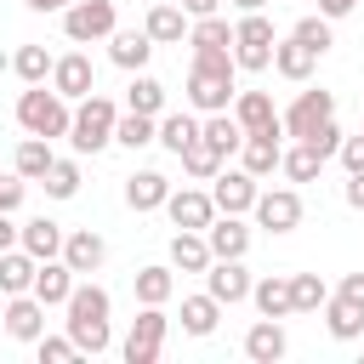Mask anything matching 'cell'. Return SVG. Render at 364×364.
<instances>
[{
    "label": "cell",
    "mask_w": 364,
    "mask_h": 364,
    "mask_svg": "<svg viewBox=\"0 0 364 364\" xmlns=\"http://www.w3.org/2000/svg\"><path fill=\"white\" fill-rule=\"evenodd\" d=\"M63 307H68V341H74L80 353H91V358H97V353H108V341H114V336H108V307H114V301H108V290H102V284H80V279H74V290H68V301H63Z\"/></svg>",
    "instance_id": "cell-2"
},
{
    "label": "cell",
    "mask_w": 364,
    "mask_h": 364,
    "mask_svg": "<svg viewBox=\"0 0 364 364\" xmlns=\"http://www.w3.org/2000/svg\"><path fill=\"white\" fill-rule=\"evenodd\" d=\"M205 245H210V256H245V250H250V228L222 210V216L205 222Z\"/></svg>",
    "instance_id": "cell-19"
},
{
    "label": "cell",
    "mask_w": 364,
    "mask_h": 364,
    "mask_svg": "<svg viewBox=\"0 0 364 364\" xmlns=\"http://www.w3.org/2000/svg\"><path fill=\"white\" fill-rule=\"evenodd\" d=\"M233 51L228 46H193V68H188V102L199 114H216L233 102Z\"/></svg>",
    "instance_id": "cell-1"
},
{
    "label": "cell",
    "mask_w": 364,
    "mask_h": 364,
    "mask_svg": "<svg viewBox=\"0 0 364 364\" xmlns=\"http://www.w3.org/2000/svg\"><path fill=\"white\" fill-rule=\"evenodd\" d=\"M23 6H28V11H63L68 0H23Z\"/></svg>",
    "instance_id": "cell-52"
},
{
    "label": "cell",
    "mask_w": 364,
    "mask_h": 364,
    "mask_svg": "<svg viewBox=\"0 0 364 364\" xmlns=\"http://www.w3.org/2000/svg\"><path fill=\"white\" fill-rule=\"evenodd\" d=\"M17 245H23L34 262H51V256H63V228H57L51 216H34V222L17 228Z\"/></svg>",
    "instance_id": "cell-21"
},
{
    "label": "cell",
    "mask_w": 364,
    "mask_h": 364,
    "mask_svg": "<svg viewBox=\"0 0 364 364\" xmlns=\"http://www.w3.org/2000/svg\"><path fill=\"white\" fill-rule=\"evenodd\" d=\"M256 176L250 171H216L210 176V199H216V210H228V216H245L250 205H256Z\"/></svg>",
    "instance_id": "cell-12"
},
{
    "label": "cell",
    "mask_w": 364,
    "mask_h": 364,
    "mask_svg": "<svg viewBox=\"0 0 364 364\" xmlns=\"http://www.w3.org/2000/svg\"><path fill=\"white\" fill-rule=\"evenodd\" d=\"M34 347H40V364H74V358H80V347H74L68 336H46V330H40Z\"/></svg>",
    "instance_id": "cell-43"
},
{
    "label": "cell",
    "mask_w": 364,
    "mask_h": 364,
    "mask_svg": "<svg viewBox=\"0 0 364 364\" xmlns=\"http://www.w3.org/2000/svg\"><path fill=\"white\" fill-rule=\"evenodd\" d=\"M51 63H57V57H51L46 46H17V51H11V74H17L23 85H46V80H51Z\"/></svg>",
    "instance_id": "cell-31"
},
{
    "label": "cell",
    "mask_w": 364,
    "mask_h": 364,
    "mask_svg": "<svg viewBox=\"0 0 364 364\" xmlns=\"http://www.w3.org/2000/svg\"><path fill=\"white\" fill-rule=\"evenodd\" d=\"M216 318H222V301H216L210 290L182 301V330H188V336H210V330H216Z\"/></svg>",
    "instance_id": "cell-34"
},
{
    "label": "cell",
    "mask_w": 364,
    "mask_h": 364,
    "mask_svg": "<svg viewBox=\"0 0 364 364\" xmlns=\"http://www.w3.org/2000/svg\"><path fill=\"white\" fill-rule=\"evenodd\" d=\"M176 159H182V171H188L193 182H210V176L222 171V154H216V148H210L205 136H193V142H188V148L176 154Z\"/></svg>",
    "instance_id": "cell-37"
},
{
    "label": "cell",
    "mask_w": 364,
    "mask_h": 364,
    "mask_svg": "<svg viewBox=\"0 0 364 364\" xmlns=\"http://www.w3.org/2000/svg\"><path fill=\"white\" fill-rule=\"evenodd\" d=\"M233 6H239V11H262L267 0H233Z\"/></svg>",
    "instance_id": "cell-53"
},
{
    "label": "cell",
    "mask_w": 364,
    "mask_h": 364,
    "mask_svg": "<svg viewBox=\"0 0 364 364\" xmlns=\"http://www.w3.org/2000/svg\"><path fill=\"white\" fill-rule=\"evenodd\" d=\"M353 6H358V0H318V17H330V23H336V17H347Z\"/></svg>",
    "instance_id": "cell-50"
},
{
    "label": "cell",
    "mask_w": 364,
    "mask_h": 364,
    "mask_svg": "<svg viewBox=\"0 0 364 364\" xmlns=\"http://www.w3.org/2000/svg\"><path fill=\"white\" fill-rule=\"evenodd\" d=\"M125 102H131V114H154V119H159V114H165V85L136 68V80L125 85Z\"/></svg>",
    "instance_id": "cell-33"
},
{
    "label": "cell",
    "mask_w": 364,
    "mask_h": 364,
    "mask_svg": "<svg viewBox=\"0 0 364 364\" xmlns=\"http://www.w3.org/2000/svg\"><path fill=\"white\" fill-rule=\"evenodd\" d=\"M193 136H199V119H193V114H159V131H154V142H165L171 154H182Z\"/></svg>",
    "instance_id": "cell-39"
},
{
    "label": "cell",
    "mask_w": 364,
    "mask_h": 364,
    "mask_svg": "<svg viewBox=\"0 0 364 364\" xmlns=\"http://www.w3.org/2000/svg\"><path fill=\"white\" fill-rule=\"evenodd\" d=\"M74 279H80V273H74L63 256H51V262H40V267H34V284H28V290H34L46 307H63V301H68V290H74Z\"/></svg>",
    "instance_id": "cell-16"
},
{
    "label": "cell",
    "mask_w": 364,
    "mask_h": 364,
    "mask_svg": "<svg viewBox=\"0 0 364 364\" xmlns=\"http://www.w3.org/2000/svg\"><path fill=\"white\" fill-rule=\"evenodd\" d=\"M142 28H148V40H154V46H176V40H188V11H182L176 0H154Z\"/></svg>",
    "instance_id": "cell-18"
},
{
    "label": "cell",
    "mask_w": 364,
    "mask_h": 364,
    "mask_svg": "<svg viewBox=\"0 0 364 364\" xmlns=\"http://www.w3.org/2000/svg\"><path fill=\"white\" fill-rule=\"evenodd\" d=\"M205 290H210L222 307H233V301L250 296V273L239 267V256H210V267H205Z\"/></svg>",
    "instance_id": "cell-14"
},
{
    "label": "cell",
    "mask_w": 364,
    "mask_h": 364,
    "mask_svg": "<svg viewBox=\"0 0 364 364\" xmlns=\"http://www.w3.org/2000/svg\"><path fill=\"white\" fill-rule=\"evenodd\" d=\"M148 6H154V0H148Z\"/></svg>",
    "instance_id": "cell-54"
},
{
    "label": "cell",
    "mask_w": 364,
    "mask_h": 364,
    "mask_svg": "<svg viewBox=\"0 0 364 364\" xmlns=\"http://www.w3.org/2000/svg\"><path fill=\"white\" fill-rule=\"evenodd\" d=\"M256 222L267 228V233H290L296 222H301V193L296 188H267V193H256Z\"/></svg>",
    "instance_id": "cell-9"
},
{
    "label": "cell",
    "mask_w": 364,
    "mask_h": 364,
    "mask_svg": "<svg viewBox=\"0 0 364 364\" xmlns=\"http://www.w3.org/2000/svg\"><path fill=\"white\" fill-rule=\"evenodd\" d=\"M279 171H284L290 182H313V176L324 171V159H318L307 142H296V148H284V154H279Z\"/></svg>",
    "instance_id": "cell-40"
},
{
    "label": "cell",
    "mask_w": 364,
    "mask_h": 364,
    "mask_svg": "<svg viewBox=\"0 0 364 364\" xmlns=\"http://www.w3.org/2000/svg\"><path fill=\"white\" fill-rule=\"evenodd\" d=\"M273 68H279L284 80H296V85H301V80L318 68V57H313V51H307V46L290 34V40H273Z\"/></svg>",
    "instance_id": "cell-27"
},
{
    "label": "cell",
    "mask_w": 364,
    "mask_h": 364,
    "mask_svg": "<svg viewBox=\"0 0 364 364\" xmlns=\"http://www.w3.org/2000/svg\"><path fill=\"white\" fill-rule=\"evenodd\" d=\"M284 347H290V341H284V324H279V318H256V324L245 330V358H250V364H279Z\"/></svg>",
    "instance_id": "cell-17"
},
{
    "label": "cell",
    "mask_w": 364,
    "mask_h": 364,
    "mask_svg": "<svg viewBox=\"0 0 364 364\" xmlns=\"http://www.w3.org/2000/svg\"><path fill=\"white\" fill-rule=\"evenodd\" d=\"M17 245V222H11V210H0V250H11Z\"/></svg>",
    "instance_id": "cell-51"
},
{
    "label": "cell",
    "mask_w": 364,
    "mask_h": 364,
    "mask_svg": "<svg viewBox=\"0 0 364 364\" xmlns=\"http://www.w3.org/2000/svg\"><path fill=\"white\" fill-rule=\"evenodd\" d=\"M17 205H23V176H17V171H11V176L0 171V210H17Z\"/></svg>",
    "instance_id": "cell-46"
},
{
    "label": "cell",
    "mask_w": 364,
    "mask_h": 364,
    "mask_svg": "<svg viewBox=\"0 0 364 364\" xmlns=\"http://www.w3.org/2000/svg\"><path fill=\"white\" fill-rule=\"evenodd\" d=\"M336 154H341V165H347V171H364V131H358V136H341V148H336Z\"/></svg>",
    "instance_id": "cell-45"
},
{
    "label": "cell",
    "mask_w": 364,
    "mask_h": 364,
    "mask_svg": "<svg viewBox=\"0 0 364 364\" xmlns=\"http://www.w3.org/2000/svg\"><path fill=\"white\" fill-rule=\"evenodd\" d=\"M51 159H57V154H51V142H46V136H23V142H17V154H11V171H17L23 182H40V176L51 171Z\"/></svg>",
    "instance_id": "cell-28"
},
{
    "label": "cell",
    "mask_w": 364,
    "mask_h": 364,
    "mask_svg": "<svg viewBox=\"0 0 364 364\" xmlns=\"http://www.w3.org/2000/svg\"><path fill=\"white\" fill-rule=\"evenodd\" d=\"M34 256L23 250V245H11V250H0V296H23L28 284H34Z\"/></svg>",
    "instance_id": "cell-26"
},
{
    "label": "cell",
    "mask_w": 364,
    "mask_h": 364,
    "mask_svg": "<svg viewBox=\"0 0 364 364\" xmlns=\"http://www.w3.org/2000/svg\"><path fill=\"white\" fill-rule=\"evenodd\" d=\"M148 51H154L148 28H114V34H108V57H114L125 74H136V68L148 63Z\"/></svg>",
    "instance_id": "cell-23"
},
{
    "label": "cell",
    "mask_w": 364,
    "mask_h": 364,
    "mask_svg": "<svg viewBox=\"0 0 364 364\" xmlns=\"http://www.w3.org/2000/svg\"><path fill=\"white\" fill-rule=\"evenodd\" d=\"M114 119H119V108H114L108 97L85 91L80 108H74V119H68V142H74V154H97V148H108V142H114Z\"/></svg>",
    "instance_id": "cell-4"
},
{
    "label": "cell",
    "mask_w": 364,
    "mask_h": 364,
    "mask_svg": "<svg viewBox=\"0 0 364 364\" xmlns=\"http://www.w3.org/2000/svg\"><path fill=\"white\" fill-rule=\"evenodd\" d=\"M159 210H165V216H171V222H176V228H193V233H205V222H210V216H216V199H210V193H205V188H182V193H176V188H171V193H165V205H159Z\"/></svg>",
    "instance_id": "cell-13"
},
{
    "label": "cell",
    "mask_w": 364,
    "mask_h": 364,
    "mask_svg": "<svg viewBox=\"0 0 364 364\" xmlns=\"http://www.w3.org/2000/svg\"><path fill=\"white\" fill-rule=\"evenodd\" d=\"M250 301H256L262 318H290V313H296V307H290V273L256 279V284H250Z\"/></svg>",
    "instance_id": "cell-22"
},
{
    "label": "cell",
    "mask_w": 364,
    "mask_h": 364,
    "mask_svg": "<svg viewBox=\"0 0 364 364\" xmlns=\"http://www.w3.org/2000/svg\"><path fill=\"white\" fill-rule=\"evenodd\" d=\"M324 324H330V336H336V341H353V336H364V307H353V301L330 296V301H324Z\"/></svg>",
    "instance_id": "cell-35"
},
{
    "label": "cell",
    "mask_w": 364,
    "mask_h": 364,
    "mask_svg": "<svg viewBox=\"0 0 364 364\" xmlns=\"http://www.w3.org/2000/svg\"><path fill=\"white\" fill-rule=\"evenodd\" d=\"M336 296H341V301H353V307H364V273H347V279L336 284Z\"/></svg>",
    "instance_id": "cell-47"
},
{
    "label": "cell",
    "mask_w": 364,
    "mask_h": 364,
    "mask_svg": "<svg viewBox=\"0 0 364 364\" xmlns=\"http://www.w3.org/2000/svg\"><path fill=\"white\" fill-rule=\"evenodd\" d=\"M199 136H205V142H210V148H216V154L228 159V154H239V142H245V125H239V119H233L228 108H216V114H210V119L199 125Z\"/></svg>",
    "instance_id": "cell-30"
},
{
    "label": "cell",
    "mask_w": 364,
    "mask_h": 364,
    "mask_svg": "<svg viewBox=\"0 0 364 364\" xmlns=\"http://www.w3.org/2000/svg\"><path fill=\"white\" fill-rule=\"evenodd\" d=\"M165 330H171V318H165V307H142L136 313V324H131V336H125V364H154L159 358V347H165Z\"/></svg>",
    "instance_id": "cell-7"
},
{
    "label": "cell",
    "mask_w": 364,
    "mask_h": 364,
    "mask_svg": "<svg viewBox=\"0 0 364 364\" xmlns=\"http://www.w3.org/2000/svg\"><path fill=\"white\" fill-rule=\"evenodd\" d=\"M341 199H347L353 210H364V171H347V188H341Z\"/></svg>",
    "instance_id": "cell-48"
},
{
    "label": "cell",
    "mask_w": 364,
    "mask_h": 364,
    "mask_svg": "<svg viewBox=\"0 0 364 364\" xmlns=\"http://www.w3.org/2000/svg\"><path fill=\"white\" fill-rule=\"evenodd\" d=\"M284 125H262V131H245V142H239V171H250L256 182L262 176H273L279 171V154H284Z\"/></svg>",
    "instance_id": "cell-8"
},
{
    "label": "cell",
    "mask_w": 364,
    "mask_h": 364,
    "mask_svg": "<svg viewBox=\"0 0 364 364\" xmlns=\"http://www.w3.org/2000/svg\"><path fill=\"white\" fill-rule=\"evenodd\" d=\"M40 182H46L51 199H74V193H80V165H74V159H51V171H46Z\"/></svg>",
    "instance_id": "cell-41"
},
{
    "label": "cell",
    "mask_w": 364,
    "mask_h": 364,
    "mask_svg": "<svg viewBox=\"0 0 364 364\" xmlns=\"http://www.w3.org/2000/svg\"><path fill=\"white\" fill-rule=\"evenodd\" d=\"M324 301H330V284L318 273H290V307L296 313H318Z\"/></svg>",
    "instance_id": "cell-38"
},
{
    "label": "cell",
    "mask_w": 364,
    "mask_h": 364,
    "mask_svg": "<svg viewBox=\"0 0 364 364\" xmlns=\"http://www.w3.org/2000/svg\"><path fill=\"white\" fill-rule=\"evenodd\" d=\"M51 91L68 97V102H80L85 91H97V68H91V57H85V51L57 57V63H51Z\"/></svg>",
    "instance_id": "cell-10"
},
{
    "label": "cell",
    "mask_w": 364,
    "mask_h": 364,
    "mask_svg": "<svg viewBox=\"0 0 364 364\" xmlns=\"http://www.w3.org/2000/svg\"><path fill=\"white\" fill-rule=\"evenodd\" d=\"M171 267H176V273H205V267H210V245H205V233L176 228V239H171Z\"/></svg>",
    "instance_id": "cell-25"
},
{
    "label": "cell",
    "mask_w": 364,
    "mask_h": 364,
    "mask_svg": "<svg viewBox=\"0 0 364 364\" xmlns=\"http://www.w3.org/2000/svg\"><path fill=\"white\" fill-rule=\"evenodd\" d=\"M273 23L262 17V11H245L239 23H233V68H250V74H262V68H273Z\"/></svg>",
    "instance_id": "cell-5"
},
{
    "label": "cell",
    "mask_w": 364,
    "mask_h": 364,
    "mask_svg": "<svg viewBox=\"0 0 364 364\" xmlns=\"http://www.w3.org/2000/svg\"><path fill=\"white\" fill-rule=\"evenodd\" d=\"M290 34H296V40H301V46L313 51V57H324V51L336 46V40H330V17H301V23L290 28Z\"/></svg>",
    "instance_id": "cell-42"
},
{
    "label": "cell",
    "mask_w": 364,
    "mask_h": 364,
    "mask_svg": "<svg viewBox=\"0 0 364 364\" xmlns=\"http://www.w3.org/2000/svg\"><path fill=\"white\" fill-rule=\"evenodd\" d=\"M301 142H307V148H313L318 159H330V154L341 148V125H336V119H324V125H313V131H307Z\"/></svg>",
    "instance_id": "cell-44"
},
{
    "label": "cell",
    "mask_w": 364,
    "mask_h": 364,
    "mask_svg": "<svg viewBox=\"0 0 364 364\" xmlns=\"http://www.w3.org/2000/svg\"><path fill=\"white\" fill-rule=\"evenodd\" d=\"M176 296V273L171 267H136V301L142 307H165Z\"/></svg>",
    "instance_id": "cell-32"
},
{
    "label": "cell",
    "mask_w": 364,
    "mask_h": 364,
    "mask_svg": "<svg viewBox=\"0 0 364 364\" xmlns=\"http://www.w3.org/2000/svg\"><path fill=\"white\" fill-rule=\"evenodd\" d=\"M119 23H114V0H68L63 6V34L74 46H91V40H108Z\"/></svg>",
    "instance_id": "cell-6"
},
{
    "label": "cell",
    "mask_w": 364,
    "mask_h": 364,
    "mask_svg": "<svg viewBox=\"0 0 364 364\" xmlns=\"http://www.w3.org/2000/svg\"><path fill=\"white\" fill-rule=\"evenodd\" d=\"M154 131H159V119H154V114H119V119H114V142H119V148H131V154H136V148H148V142H154Z\"/></svg>",
    "instance_id": "cell-36"
},
{
    "label": "cell",
    "mask_w": 364,
    "mask_h": 364,
    "mask_svg": "<svg viewBox=\"0 0 364 364\" xmlns=\"http://www.w3.org/2000/svg\"><path fill=\"white\" fill-rule=\"evenodd\" d=\"M176 6L188 11V23H193V17H210V11H222V0H176Z\"/></svg>",
    "instance_id": "cell-49"
},
{
    "label": "cell",
    "mask_w": 364,
    "mask_h": 364,
    "mask_svg": "<svg viewBox=\"0 0 364 364\" xmlns=\"http://www.w3.org/2000/svg\"><path fill=\"white\" fill-rule=\"evenodd\" d=\"M165 193H171V176H159V171H136V176L125 182V205H131V210H159Z\"/></svg>",
    "instance_id": "cell-29"
},
{
    "label": "cell",
    "mask_w": 364,
    "mask_h": 364,
    "mask_svg": "<svg viewBox=\"0 0 364 364\" xmlns=\"http://www.w3.org/2000/svg\"><path fill=\"white\" fill-rule=\"evenodd\" d=\"M63 262H68L74 273H97V267L108 262V245H102V233H91V228H80V233H63Z\"/></svg>",
    "instance_id": "cell-20"
},
{
    "label": "cell",
    "mask_w": 364,
    "mask_h": 364,
    "mask_svg": "<svg viewBox=\"0 0 364 364\" xmlns=\"http://www.w3.org/2000/svg\"><path fill=\"white\" fill-rule=\"evenodd\" d=\"M228 114L245 125V131H262V125H279V108H273V97L267 91H233V102H228Z\"/></svg>",
    "instance_id": "cell-24"
},
{
    "label": "cell",
    "mask_w": 364,
    "mask_h": 364,
    "mask_svg": "<svg viewBox=\"0 0 364 364\" xmlns=\"http://www.w3.org/2000/svg\"><path fill=\"white\" fill-rule=\"evenodd\" d=\"M68 97H57V91H46V85H28L23 97H17V125L28 131V136H68Z\"/></svg>",
    "instance_id": "cell-3"
},
{
    "label": "cell",
    "mask_w": 364,
    "mask_h": 364,
    "mask_svg": "<svg viewBox=\"0 0 364 364\" xmlns=\"http://www.w3.org/2000/svg\"><path fill=\"white\" fill-rule=\"evenodd\" d=\"M6 336L11 341H40V330H46V301L34 296V290H23V296H11L6 301Z\"/></svg>",
    "instance_id": "cell-15"
},
{
    "label": "cell",
    "mask_w": 364,
    "mask_h": 364,
    "mask_svg": "<svg viewBox=\"0 0 364 364\" xmlns=\"http://www.w3.org/2000/svg\"><path fill=\"white\" fill-rule=\"evenodd\" d=\"M324 119H336V97H330V91H301V97L290 102V114H279V125H284L296 142H301L313 125H324Z\"/></svg>",
    "instance_id": "cell-11"
}]
</instances>
